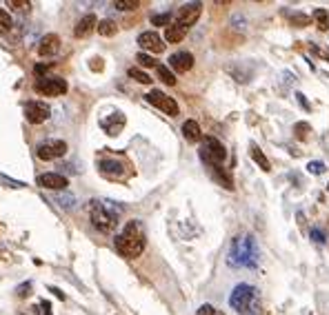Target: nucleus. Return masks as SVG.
Wrapping results in <instances>:
<instances>
[{
	"label": "nucleus",
	"instance_id": "12",
	"mask_svg": "<svg viewBox=\"0 0 329 315\" xmlns=\"http://www.w3.org/2000/svg\"><path fill=\"white\" fill-rule=\"evenodd\" d=\"M138 44H140L145 51H151V53H163L164 51L163 38H160L156 31H145V34H140L138 35Z\"/></svg>",
	"mask_w": 329,
	"mask_h": 315
},
{
	"label": "nucleus",
	"instance_id": "3",
	"mask_svg": "<svg viewBox=\"0 0 329 315\" xmlns=\"http://www.w3.org/2000/svg\"><path fill=\"white\" fill-rule=\"evenodd\" d=\"M229 306L240 315H258L260 313V297L251 284H238L229 295Z\"/></svg>",
	"mask_w": 329,
	"mask_h": 315
},
{
	"label": "nucleus",
	"instance_id": "6",
	"mask_svg": "<svg viewBox=\"0 0 329 315\" xmlns=\"http://www.w3.org/2000/svg\"><path fill=\"white\" fill-rule=\"evenodd\" d=\"M36 93L49 98L62 96V93H67V82L62 78H56V75H44V78L36 80Z\"/></svg>",
	"mask_w": 329,
	"mask_h": 315
},
{
	"label": "nucleus",
	"instance_id": "28",
	"mask_svg": "<svg viewBox=\"0 0 329 315\" xmlns=\"http://www.w3.org/2000/svg\"><path fill=\"white\" fill-rule=\"evenodd\" d=\"M114 7L120 9V11H129V9L140 7V2L138 0H118V2H114Z\"/></svg>",
	"mask_w": 329,
	"mask_h": 315
},
{
	"label": "nucleus",
	"instance_id": "20",
	"mask_svg": "<svg viewBox=\"0 0 329 315\" xmlns=\"http://www.w3.org/2000/svg\"><path fill=\"white\" fill-rule=\"evenodd\" d=\"M96 31L100 35H105V38H111V35H116V31H118V27H116L114 20H109V18H105V20H100L96 25Z\"/></svg>",
	"mask_w": 329,
	"mask_h": 315
},
{
	"label": "nucleus",
	"instance_id": "7",
	"mask_svg": "<svg viewBox=\"0 0 329 315\" xmlns=\"http://www.w3.org/2000/svg\"><path fill=\"white\" fill-rule=\"evenodd\" d=\"M98 169H100L102 175L114 177V180H123V177L131 175V167H129L124 160H114V158L100 160V162H98Z\"/></svg>",
	"mask_w": 329,
	"mask_h": 315
},
{
	"label": "nucleus",
	"instance_id": "34",
	"mask_svg": "<svg viewBox=\"0 0 329 315\" xmlns=\"http://www.w3.org/2000/svg\"><path fill=\"white\" fill-rule=\"evenodd\" d=\"M29 291H31V282H25V284L18 286V295H20V297H27V295H29Z\"/></svg>",
	"mask_w": 329,
	"mask_h": 315
},
{
	"label": "nucleus",
	"instance_id": "35",
	"mask_svg": "<svg viewBox=\"0 0 329 315\" xmlns=\"http://www.w3.org/2000/svg\"><path fill=\"white\" fill-rule=\"evenodd\" d=\"M9 7H22V9H29L31 2H27V0H9Z\"/></svg>",
	"mask_w": 329,
	"mask_h": 315
},
{
	"label": "nucleus",
	"instance_id": "23",
	"mask_svg": "<svg viewBox=\"0 0 329 315\" xmlns=\"http://www.w3.org/2000/svg\"><path fill=\"white\" fill-rule=\"evenodd\" d=\"M53 200H56L62 209H74L76 207V198L71 193H58V195H53Z\"/></svg>",
	"mask_w": 329,
	"mask_h": 315
},
{
	"label": "nucleus",
	"instance_id": "8",
	"mask_svg": "<svg viewBox=\"0 0 329 315\" xmlns=\"http://www.w3.org/2000/svg\"><path fill=\"white\" fill-rule=\"evenodd\" d=\"M145 98H147V102H149V105H154L156 109L164 111L167 115H178V102L173 100V98H169L167 93L154 89V91H149Z\"/></svg>",
	"mask_w": 329,
	"mask_h": 315
},
{
	"label": "nucleus",
	"instance_id": "4",
	"mask_svg": "<svg viewBox=\"0 0 329 315\" xmlns=\"http://www.w3.org/2000/svg\"><path fill=\"white\" fill-rule=\"evenodd\" d=\"M89 217H91L93 229H98L100 233H109L118 226V217L102 204V200H93L89 204Z\"/></svg>",
	"mask_w": 329,
	"mask_h": 315
},
{
	"label": "nucleus",
	"instance_id": "1",
	"mask_svg": "<svg viewBox=\"0 0 329 315\" xmlns=\"http://www.w3.org/2000/svg\"><path fill=\"white\" fill-rule=\"evenodd\" d=\"M258 260H260V251H258L253 235H238V238L231 240L229 255H227V262L231 266H236V269H253V266H258Z\"/></svg>",
	"mask_w": 329,
	"mask_h": 315
},
{
	"label": "nucleus",
	"instance_id": "32",
	"mask_svg": "<svg viewBox=\"0 0 329 315\" xmlns=\"http://www.w3.org/2000/svg\"><path fill=\"white\" fill-rule=\"evenodd\" d=\"M307 171L314 173V175H320V173L325 171V164L318 162V160H316V162H309V164H307Z\"/></svg>",
	"mask_w": 329,
	"mask_h": 315
},
{
	"label": "nucleus",
	"instance_id": "11",
	"mask_svg": "<svg viewBox=\"0 0 329 315\" xmlns=\"http://www.w3.org/2000/svg\"><path fill=\"white\" fill-rule=\"evenodd\" d=\"M200 11H203V4L200 2H191V4H185V7L178 11V18L176 22L182 25L185 29H189L191 25H196V20L200 18Z\"/></svg>",
	"mask_w": 329,
	"mask_h": 315
},
{
	"label": "nucleus",
	"instance_id": "27",
	"mask_svg": "<svg viewBox=\"0 0 329 315\" xmlns=\"http://www.w3.org/2000/svg\"><path fill=\"white\" fill-rule=\"evenodd\" d=\"M151 25L156 27H164V25H171V13H156V16H151Z\"/></svg>",
	"mask_w": 329,
	"mask_h": 315
},
{
	"label": "nucleus",
	"instance_id": "24",
	"mask_svg": "<svg viewBox=\"0 0 329 315\" xmlns=\"http://www.w3.org/2000/svg\"><path fill=\"white\" fill-rule=\"evenodd\" d=\"M129 73V78H133L136 82H142V84H149L151 82V78L145 73V71H140V69H136V67H131V69L127 71Z\"/></svg>",
	"mask_w": 329,
	"mask_h": 315
},
{
	"label": "nucleus",
	"instance_id": "33",
	"mask_svg": "<svg viewBox=\"0 0 329 315\" xmlns=\"http://www.w3.org/2000/svg\"><path fill=\"white\" fill-rule=\"evenodd\" d=\"M196 315H218V313H216V309H213V306L203 304V306L198 309V313H196Z\"/></svg>",
	"mask_w": 329,
	"mask_h": 315
},
{
	"label": "nucleus",
	"instance_id": "13",
	"mask_svg": "<svg viewBox=\"0 0 329 315\" xmlns=\"http://www.w3.org/2000/svg\"><path fill=\"white\" fill-rule=\"evenodd\" d=\"M38 184L49 191H65L69 186V180L65 175H58V173H42L38 177Z\"/></svg>",
	"mask_w": 329,
	"mask_h": 315
},
{
	"label": "nucleus",
	"instance_id": "29",
	"mask_svg": "<svg viewBox=\"0 0 329 315\" xmlns=\"http://www.w3.org/2000/svg\"><path fill=\"white\" fill-rule=\"evenodd\" d=\"M11 29V16H9L4 9H0V34Z\"/></svg>",
	"mask_w": 329,
	"mask_h": 315
},
{
	"label": "nucleus",
	"instance_id": "10",
	"mask_svg": "<svg viewBox=\"0 0 329 315\" xmlns=\"http://www.w3.org/2000/svg\"><path fill=\"white\" fill-rule=\"evenodd\" d=\"M67 153V144L62 140H56V142H44L36 149V155L40 160H56V158H62Z\"/></svg>",
	"mask_w": 329,
	"mask_h": 315
},
{
	"label": "nucleus",
	"instance_id": "19",
	"mask_svg": "<svg viewBox=\"0 0 329 315\" xmlns=\"http://www.w3.org/2000/svg\"><path fill=\"white\" fill-rule=\"evenodd\" d=\"M182 136H185L189 142H198L200 138H203L198 122H196V120H187V122L182 124Z\"/></svg>",
	"mask_w": 329,
	"mask_h": 315
},
{
	"label": "nucleus",
	"instance_id": "14",
	"mask_svg": "<svg viewBox=\"0 0 329 315\" xmlns=\"http://www.w3.org/2000/svg\"><path fill=\"white\" fill-rule=\"evenodd\" d=\"M169 67H171L173 71H178V73H185V71H189L191 67H194V56L187 51H178L169 58Z\"/></svg>",
	"mask_w": 329,
	"mask_h": 315
},
{
	"label": "nucleus",
	"instance_id": "21",
	"mask_svg": "<svg viewBox=\"0 0 329 315\" xmlns=\"http://www.w3.org/2000/svg\"><path fill=\"white\" fill-rule=\"evenodd\" d=\"M249 149H251V158H253V162H258V164H260V169H262V171H269V169H271V164H269V160H267V155L260 151V146H258V144H251Z\"/></svg>",
	"mask_w": 329,
	"mask_h": 315
},
{
	"label": "nucleus",
	"instance_id": "15",
	"mask_svg": "<svg viewBox=\"0 0 329 315\" xmlns=\"http://www.w3.org/2000/svg\"><path fill=\"white\" fill-rule=\"evenodd\" d=\"M58 49H60V38L56 34H47L40 38V44H38L40 56H53V53H58Z\"/></svg>",
	"mask_w": 329,
	"mask_h": 315
},
{
	"label": "nucleus",
	"instance_id": "17",
	"mask_svg": "<svg viewBox=\"0 0 329 315\" xmlns=\"http://www.w3.org/2000/svg\"><path fill=\"white\" fill-rule=\"evenodd\" d=\"M102 127L107 129V133H109V136H118L120 129L124 127V115L123 113L107 115V120H102Z\"/></svg>",
	"mask_w": 329,
	"mask_h": 315
},
{
	"label": "nucleus",
	"instance_id": "9",
	"mask_svg": "<svg viewBox=\"0 0 329 315\" xmlns=\"http://www.w3.org/2000/svg\"><path fill=\"white\" fill-rule=\"evenodd\" d=\"M49 115H51V109L44 102H40V100L25 102V118L31 124H42L44 120H49Z\"/></svg>",
	"mask_w": 329,
	"mask_h": 315
},
{
	"label": "nucleus",
	"instance_id": "37",
	"mask_svg": "<svg viewBox=\"0 0 329 315\" xmlns=\"http://www.w3.org/2000/svg\"><path fill=\"white\" fill-rule=\"evenodd\" d=\"M42 309H44V315H51V311H49V309H51V306H49V302H42Z\"/></svg>",
	"mask_w": 329,
	"mask_h": 315
},
{
	"label": "nucleus",
	"instance_id": "5",
	"mask_svg": "<svg viewBox=\"0 0 329 315\" xmlns=\"http://www.w3.org/2000/svg\"><path fill=\"white\" fill-rule=\"evenodd\" d=\"M227 158V151L225 146H222L220 140H216L213 136H207L203 140V144H200V160L203 162H207L209 167H220L222 162H225Z\"/></svg>",
	"mask_w": 329,
	"mask_h": 315
},
{
	"label": "nucleus",
	"instance_id": "25",
	"mask_svg": "<svg viewBox=\"0 0 329 315\" xmlns=\"http://www.w3.org/2000/svg\"><path fill=\"white\" fill-rule=\"evenodd\" d=\"M158 78L163 80L164 84H169V87H171V84H176V75H173L171 71H169L167 67H163V65L158 67Z\"/></svg>",
	"mask_w": 329,
	"mask_h": 315
},
{
	"label": "nucleus",
	"instance_id": "22",
	"mask_svg": "<svg viewBox=\"0 0 329 315\" xmlns=\"http://www.w3.org/2000/svg\"><path fill=\"white\" fill-rule=\"evenodd\" d=\"M211 173H213V177H216V180L220 182L222 186H225V189H234V182H231L229 173H227L222 167H213V169H211Z\"/></svg>",
	"mask_w": 329,
	"mask_h": 315
},
{
	"label": "nucleus",
	"instance_id": "31",
	"mask_svg": "<svg viewBox=\"0 0 329 315\" xmlns=\"http://www.w3.org/2000/svg\"><path fill=\"white\" fill-rule=\"evenodd\" d=\"M138 62H140V67H156V60L151 56H147V53H138V58H136Z\"/></svg>",
	"mask_w": 329,
	"mask_h": 315
},
{
	"label": "nucleus",
	"instance_id": "30",
	"mask_svg": "<svg viewBox=\"0 0 329 315\" xmlns=\"http://www.w3.org/2000/svg\"><path fill=\"white\" fill-rule=\"evenodd\" d=\"M311 240H314L316 244H325V242H327V235H325L323 229H316V226H314V229H311Z\"/></svg>",
	"mask_w": 329,
	"mask_h": 315
},
{
	"label": "nucleus",
	"instance_id": "26",
	"mask_svg": "<svg viewBox=\"0 0 329 315\" xmlns=\"http://www.w3.org/2000/svg\"><path fill=\"white\" fill-rule=\"evenodd\" d=\"M314 18L318 20V27H320L323 31L329 29V16H327V11H325V9H316V11H314Z\"/></svg>",
	"mask_w": 329,
	"mask_h": 315
},
{
	"label": "nucleus",
	"instance_id": "16",
	"mask_svg": "<svg viewBox=\"0 0 329 315\" xmlns=\"http://www.w3.org/2000/svg\"><path fill=\"white\" fill-rule=\"evenodd\" d=\"M96 25H98L96 16H93V13H87V16H82L78 20V25H76V29H74V35L76 38H87V35L96 29Z\"/></svg>",
	"mask_w": 329,
	"mask_h": 315
},
{
	"label": "nucleus",
	"instance_id": "2",
	"mask_svg": "<svg viewBox=\"0 0 329 315\" xmlns=\"http://www.w3.org/2000/svg\"><path fill=\"white\" fill-rule=\"evenodd\" d=\"M116 251L124 257H138L145 251V229L138 220H131L124 224V229L120 231V235H116L114 240Z\"/></svg>",
	"mask_w": 329,
	"mask_h": 315
},
{
	"label": "nucleus",
	"instance_id": "36",
	"mask_svg": "<svg viewBox=\"0 0 329 315\" xmlns=\"http://www.w3.org/2000/svg\"><path fill=\"white\" fill-rule=\"evenodd\" d=\"M51 291L56 293V297H58V300H65V293H62V291H58V288H51Z\"/></svg>",
	"mask_w": 329,
	"mask_h": 315
},
{
	"label": "nucleus",
	"instance_id": "18",
	"mask_svg": "<svg viewBox=\"0 0 329 315\" xmlns=\"http://www.w3.org/2000/svg\"><path fill=\"white\" fill-rule=\"evenodd\" d=\"M185 35H187V29L182 25H178V22H171L167 27V31H164V40L167 42H180Z\"/></svg>",
	"mask_w": 329,
	"mask_h": 315
}]
</instances>
